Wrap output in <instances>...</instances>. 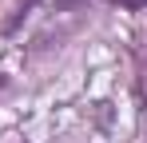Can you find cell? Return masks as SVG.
Listing matches in <instances>:
<instances>
[{
  "instance_id": "cell-1",
  "label": "cell",
  "mask_w": 147,
  "mask_h": 143,
  "mask_svg": "<svg viewBox=\"0 0 147 143\" xmlns=\"http://www.w3.org/2000/svg\"><path fill=\"white\" fill-rule=\"evenodd\" d=\"M119 8H127V12H139V8H147V0H115Z\"/></svg>"
},
{
  "instance_id": "cell-2",
  "label": "cell",
  "mask_w": 147,
  "mask_h": 143,
  "mask_svg": "<svg viewBox=\"0 0 147 143\" xmlns=\"http://www.w3.org/2000/svg\"><path fill=\"white\" fill-rule=\"evenodd\" d=\"M52 8H76V4H80V0H48Z\"/></svg>"
},
{
  "instance_id": "cell-3",
  "label": "cell",
  "mask_w": 147,
  "mask_h": 143,
  "mask_svg": "<svg viewBox=\"0 0 147 143\" xmlns=\"http://www.w3.org/2000/svg\"><path fill=\"white\" fill-rule=\"evenodd\" d=\"M0 84H4V76H0Z\"/></svg>"
}]
</instances>
